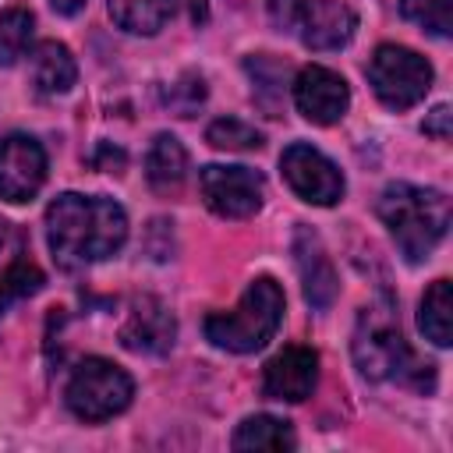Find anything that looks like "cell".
Listing matches in <instances>:
<instances>
[{
    "label": "cell",
    "instance_id": "20",
    "mask_svg": "<svg viewBox=\"0 0 453 453\" xmlns=\"http://www.w3.org/2000/svg\"><path fill=\"white\" fill-rule=\"evenodd\" d=\"M35 18L25 7H7L0 11V67H11L32 42Z\"/></svg>",
    "mask_w": 453,
    "mask_h": 453
},
{
    "label": "cell",
    "instance_id": "16",
    "mask_svg": "<svg viewBox=\"0 0 453 453\" xmlns=\"http://www.w3.org/2000/svg\"><path fill=\"white\" fill-rule=\"evenodd\" d=\"M188 177V149L173 134H156L145 152V180L159 195H173Z\"/></svg>",
    "mask_w": 453,
    "mask_h": 453
},
{
    "label": "cell",
    "instance_id": "5",
    "mask_svg": "<svg viewBox=\"0 0 453 453\" xmlns=\"http://www.w3.org/2000/svg\"><path fill=\"white\" fill-rule=\"evenodd\" d=\"M131 396H134L131 375L106 357L78 361L67 379V389H64L67 411L81 421H106V418L127 411Z\"/></svg>",
    "mask_w": 453,
    "mask_h": 453
},
{
    "label": "cell",
    "instance_id": "13",
    "mask_svg": "<svg viewBox=\"0 0 453 453\" xmlns=\"http://www.w3.org/2000/svg\"><path fill=\"white\" fill-rule=\"evenodd\" d=\"M177 322L170 308L159 297H134L124 326H120V343L134 354H166L173 347Z\"/></svg>",
    "mask_w": 453,
    "mask_h": 453
},
{
    "label": "cell",
    "instance_id": "9",
    "mask_svg": "<svg viewBox=\"0 0 453 453\" xmlns=\"http://www.w3.org/2000/svg\"><path fill=\"white\" fill-rule=\"evenodd\" d=\"M46 184V152L32 134H7L0 142V198L28 202Z\"/></svg>",
    "mask_w": 453,
    "mask_h": 453
},
{
    "label": "cell",
    "instance_id": "6",
    "mask_svg": "<svg viewBox=\"0 0 453 453\" xmlns=\"http://www.w3.org/2000/svg\"><path fill=\"white\" fill-rule=\"evenodd\" d=\"M368 85L389 110H411L418 106L432 88V64L396 42H382L368 60Z\"/></svg>",
    "mask_w": 453,
    "mask_h": 453
},
{
    "label": "cell",
    "instance_id": "14",
    "mask_svg": "<svg viewBox=\"0 0 453 453\" xmlns=\"http://www.w3.org/2000/svg\"><path fill=\"white\" fill-rule=\"evenodd\" d=\"M294 262L301 273L304 301L311 308H329L336 301V269H333L319 234H311L308 226H297V234H294Z\"/></svg>",
    "mask_w": 453,
    "mask_h": 453
},
{
    "label": "cell",
    "instance_id": "17",
    "mask_svg": "<svg viewBox=\"0 0 453 453\" xmlns=\"http://www.w3.org/2000/svg\"><path fill=\"white\" fill-rule=\"evenodd\" d=\"M418 326L435 347L453 343V290H449V280H435L425 290L421 308H418Z\"/></svg>",
    "mask_w": 453,
    "mask_h": 453
},
{
    "label": "cell",
    "instance_id": "2",
    "mask_svg": "<svg viewBox=\"0 0 453 453\" xmlns=\"http://www.w3.org/2000/svg\"><path fill=\"white\" fill-rule=\"evenodd\" d=\"M350 354H354L357 372L372 382H400L418 393L435 389V365L414 357V350L407 347L400 333V319L389 297H375L372 304L361 308Z\"/></svg>",
    "mask_w": 453,
    "mask_h": 453
},
{
    "label": "cell",
    "instance_id": "15",
    "mask_svg": "<svg viewBox=\"0 0 453 453\" xmlns=\"http://www.w3.org/2000/svg\"><path fill=\"white\" fill-rule=\"evenodd\" d=\"M28 74H32V85L39 96H64V92H71V85L78 78V64L64 42L42 39L28 53Z\"/></svg>",
    "mask_w": 453,
    "mask_h": 453
},
{
    "label": "cell",
    "instance_id": "4",
    "mask_svg": "<svg viewBox=\"0 0 453 453\" xmlns=\"http://www.w3.org/2000/svg\"><path fill=\"white\" fill-rule=\"evenodd\" d=\"M283 290L273 276H258L248 283L241 301L230 311H212L205 319V340L230 354H255L262 350L280 322H283Z\"/></svg>",
    "mask_w": 453,
    "mask_h": 453
},
{
    "label": "cell",
    "instance_id": "19",
    "mask_svg": "<svg viewBox=\"0 0 453 453\" xmlns=\"http://www.w3.org/2000/svg\"><path fill=\"white\" fill-rule=\"evenodd\" d=\"M173 14V0H110V18L131 35H156Z\"/></svg>",
    "mask_w": 453,
    "mask_h": 453
},
{
    "label": "cell",
    "instance_id": "3",
    "mask_svg": "<svg viewBox=\"0 0 453 453\" xmlns=\"http://www.w3.org/2000/svg\"><path fill=\"white\" fill-rule=\"evenodd\" d=\"M375 212L411 265L425 262L449 226V198L435 188H418L407 180L386 184L375 202Z\"/></svg>",
    "mask_w": 453,
    "mask_h": 453
},
{
    "label": "cell",
    "instance_id": "26",
    "mask_svg": "<svg viewBox=\"0 0 453 453\" xmlns=\"http://www.w3.org/2000/svg\"><path fill=\"white\" fill-rule=\"evenodd\" d=\"M4 237H7V223L0 219V244H4Z\"/></svg>",
    "mask_w": 453,
    "mask_h": 453
},
{
    "label": "cell",
    "instance_id": "25",
    "mask_svg": "<svg viewBox=\"0 0 453 453\" xmlns=\"http://www.w3.org/2000/svg\"><path fill=\"white\" fill-rule=\"evenodd\" d=\"M50 7H53L57 14H64V18H74V14L85 7V0H50Z\"/></svg>",
    "mask_w": 453,
    "mask_h": 453
},
{
    "label": "cell",
    "instance_id": "1",
    "mask_svg": "<svg viewBox=\"0 0 453 453\" xmlns=\"http://www.w3.org/2000/svg\"><path fill=\"white\" fill-rule=\"evenodd\" d=\"M127 241V216L103 195H57L46 205V244L64 269L117 255Z\"/></svg>",
    "mask_w": 453,
    "mask_h": 453
},
{
    "label": "cell",
    "instance_id": "8",
    "mask_svg": "<svg viewBox=\"0 0 453 453\" xmlns=\"http://www.w3.org/2000/svg\"><path fill=\"white\" fill-rule=\"evenodd\" d=\"M280 170L287 188L308 205H336L343 198V173L326 152H319L308 142L287 145L280 156Z\"/></svg>",
    "mask_w": 453,
    "mask_h": 453
},
{
    "label": "cell",
    "instance_id": "18",
    "mask_svg": "<svg viewBox=\"0 0 453 453\" xmlns=\"http://www.w3.org/2000/svg\"><path fill=\"white\" fill-rule=\"evenodd\" d=\"M230 446L234 449H294L297 435H294L290 421L273 418V414H255L237 425Z\"/></svg>",
    "mask_w": 453,
    "mask_h": 453
},
{
    "label": "cell",
    "instance_id": "22",
    "mask_svg": "<svg viewBox=\"0 0 453 453\" xmlns=\"http://www.w3.org/2000/svg\"><path fill=\"white\" fill-rule=\"evenodd\" d=\"M205 142L212 149H226V152H251L262 145V134L237 117H219L205 127Z\"/></svg>",
    "mask_w": 453,
    "mask_h": 453
},
{
    "label": "cell",
    "instance_id": "7",
    "mask_svg": "<svg viewBox=\"0 0 453 453\" xmlns=\"http://www.w3.org/2000/svg\"><path fill=\"white\" fill-rule=\"evenodd\" d=\"M198 188L205 205L223 219H248L265 202V180L248 166H219L209 163L198 170Z\"/></svg>",
    "mask_w": 453,
    "mask_h": 453
},
{
    "label": "cell",
    "instance_id": "24",
    "mask_svg": "<svg viewBox=\"0 0 453 453\" xmlns=\"http://www.w3.org/2000/svg\"><path fill=\"white\" fill-rule=\"evenodd\" d=\"M449 117H453V113H449V106H446V103H439V106L425 117L421 131H425L428 138H435V142H446V138H449Z\"/></svg>",
    "mask_w": 453,
    "mask_h": 453
},
{
    "label": "cell",
    "instance_id": "12",
    "mask_svg": "<svg viewBox=\"0 0 453 453\" xmlns=\"http://www.w3.org/2000/svg\"><path fill=\"white\" fill-rule=\"evenodd\" d=\"M315 382H319V354L311 347H301V343L283 347L262 368V393L269 400L301 403L311 396Z\"/></svg>",
    "mask_w": 453,
    "mask_h": 453
},
{
    "label": "cell",
    "instance_id": "11",
    "mask_svg": "<svg viewBox=\"0 0 453 453\" xmlns=\"http://www.w3.org/2000/svg\"><path fill=\"white\" fill-rule=\"evenodd\" d=\"M354 25L357 18L343 0H297L290 32H297L308 50H340L350 42Z\"/></svg>",
    "mask_w": 453,
    "mask_h": 453
},
{
    "label": "cell",
    "instance_id": "23",
    "mask_svg": "<svg viewBox=\"0 0 453 453\" xmlns=\"http://www.w3.org/2000/svg\"><path fill=\"white\" fill-rule=\"evenodd\" d=\"M39 287H42V273H39L32 262H14V265L0 276V315H4L14 301L32 297Z\"/></svg>",
    "mask_w": 453,
    "mask_h": 453
},
{
    "label": "cell",
    "instance_id": "21",
    "mask_svg": "<svg viewBox=\"0 0 453 453\" xmlns=\"http://www.w3.org/2000/svg\"><path fill=\"white\" fill-rule=\"evenodd\" d=\"M400 14L435 39L453 32V0H400Z\"/></svg>",
    "mask_w": 453,
    "mask_h": 453
},
{
    "label": "cell",
    "instance_id": "10",
    "mask_svg": "<svg viewBox=\"0 0 453 453\" xmlns=\"http://www.w3.org/2000/svg\"><path fill=\"white\" fill-rule=\"evenodd\" d=\"M294 106L304 120L329 127V124L343 120V113L350 106V88L336 71L311 64L294 78Z\"/></svg>",
    "mask_w": 453,
    "mask_h": 453
}]
</instances>
